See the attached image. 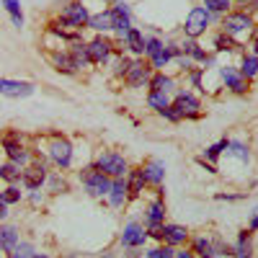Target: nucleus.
I'll return each instance as SVG.
<instances>
[{
  "label": "nucleus",
  "mask_w": 258,
  "mask_h": 258,
  "mask_svg": "<svg viewBox=\"0 0 258 258\" xmlns=\"http://www.w3.org/2000/svg\"><path fill=\"white\" fill-rule=\"evenodd\" d=\"M88 18H91V16H88V11H85V6L80 3V0H73V3L64 6V11L59 13V24L80 31V29L88 26Z\"/></svg>",
  "instance_id": "obj_3"
},
{
  "label": "nucleus",
  "mask_w": 258,
  "mask_h": 258,
  "mask_svg": "<svg viewBox=\"0 0 258 258\" xmlns=\"http://www.w3.org/2000/svg\"><path fill=\"white\" fill-rule=\"evenodd\" d=\"M181 54V47L178 44H165L163 49H160V54H155L153 57V68H165V64L170 62V59H173V57H178Z\"/></svg>",
  "instance_id": "obj_23"
},
{
  "label": "nucleus",
  "mask_w": 258,
  "mask_h": 258,
  "mask_svg": "<svg viewBox=\"0 0 258 258\" xmlns=\"http://www.w3.org/2000/svg\"><path fill=\"white\" fill-rule=\"evenodd\" d=\"M6 217H8V204L0 202V220H6Z\"/></svg>",
  "instance_id": "obj_50"
},
{
  "label": "nucleus",
  "mask_w": 258,
  "mask_h": 258,
  "mask_svg": "<svg viewBox=\"0 0 258 258\" xmlns=\"http://www.w3.org/2000/svg\"><path fill=\"white\" fill-rule=\"evenodd\" d=\"M3 8L8 11L11 21H13V26H24V13H21V0H3Z\"/></svg>",
  "instance_id": "obj_30"
},
{
  "label": "nucleus",
  "mask_w": 258,
  "mask_h": 258,
  "mask_svg": "<svg viewBox=\"0 0 258 258\" xmlns=\"http://www.w3.org/2000/svg\"><path fill=\"white\" fill-rule=\"evenodd\" d=\"M147 238L150 235L145 232V227H140L137 222H129L124 227V232H121V245L124 248H140V245L147 243Z\"/></svg>",
  "instance_id": "obj_11"
},
{
  "label": "nucleus",
  "mask_w": 258,
  "mask_h": 258,
  "mask_svg": "<svg viewBox=\"0 0 258 258\" xmlns=\"http://www.w3.org/2000/svg\"><path fill=\"white\" fill-rule=\"evenodd\" d=\"M209 11L204 8V6H197V8H191L188 11V16H186V26H183V31H186V36L188 39H197V36H202L204 31H207V26H209Z\"/></svg>",
  "instance_id": "obj_4"
},
{
  "label": "nucleus",
  "mask_w": 258,
  "mask_h": 258,
  "mask_svg": "<svg viewBox=\"0 0 258 258\" xmlns=\"http://www.w3.org/2000/svg\"><path fill=\"white\" fill-rule=\"evenodd\" d=\"M217 199L220 202H238V199H243V194H217Z\"/></svg>",
  "instance_id": "obj_47"
},
{
  "label": "nucleus",
  "mask_w": 258,
  "mask_h": 258,
  "mask_svg": "<svg viewBox=\"0 0 258 258\" xmlns=\"http://www.w3.org/2000/svg\"><path fill=\"white\" fill-rule=\"evenodd\" d=\"M147 258H176V250L170 245H165V248H150Z\"/></svg>",
  "instance_id": "obj_42"
},
{
  "label": "nucleus",
  "mask_w": 258,
  "mask_h": 258,
  "mask_svg": "<svg viewBox=\"0 0 258 258\" xmlns=\"http://www.w3.org/2000/svg\"><path fill=\"white\" fill-rule=\"evenodd\" d=\"M150 68L145 62H132L129 64V70H126V75H124V80H126V85H132V88H140V85H145V83H150Z\"/></svg>",
  "instance_id": "obj_13"
},
{
  "label": "nucleus",
  "mask_w": 258,
  "mask_h": 258,
  "mask_svg": "<svg viewBox=\"0 0 258 258\" xmlns=\"http://www.w3.org/2000/svg\"><path fill=\"white\" fill-rule=\"evenodd\" d=\"M129 64H132V59H126V57H121V59L116 62V75H126V70H129Z\"/></svg>",
  "instance_id": "obj_45"
},
{
  "label": "nucleus",
  "mask_w": 258,
  "mask_h": 258,
  "mask_svg": "<svg viewBox=\"0 0 258 258\" xmlns=\"http://www.w3.org/2000/svg\"><path fill=\"white\" fill-rule=\"evenodd\" d=\"M47 181V168L44 163H34L29 168H24V176H21V183H24L29 191H36L41 188V183Z\"/></svg>",
  "instance_id": "obj_9"
},
{
  "label": "nucleus",
  "mask_w": 258,
  "mask_h": 258,
  "mask_svg": "<svg viewBox=\"0 0 258 258\" xmlns=\"http://www.w3.org/2000/svg\"><path fill=\"white\" fill-rule=\"evenodd\" d=\"M8 255H11V258H34V248H31L29 243H21V245H16Z\"/></svg>",
  "instance_id": "obj_41"
},
{
  "label": "nucleus",
  "mask_w": 258,
  "mask_h": 258,
  "mask_svg": "<svg viewBox=\"0 0 258 258\" xmlns=\"http://www.w3.org/2000/svg\"><path fill=\"white\" fill-rule=\"evenodd\" d=\"M202 73H204V68L202 70H191V83H194V88H202ZM204 91V88H202Z\"/></svg>",
  "instance_id": "obj_46"
},
{
  "label": "nucleus",
  "mask_w": 258,
  "mask_h": 258,
  "mask_svg": "<svg viewBox=\"0 0 258 258\" xmlns=\"http://www.w3.org/2000/svg\"><path fill=\"white\" fill-rule=\"evenodd\" d=\"M250 3H253V8H258V0H250Z\"/></svg>",
  "instance_id": "obj_55"
},
{
  "label": "nucleus",
  "mask_w": 258,
  "mask_h": 258,
  "mask_svg": "<svg viewBox=\"0 0 258 258\" xmlns=\"http://www.w3.org/2000/svg\"><path fill=\"white\" fill-rule=\"evenodd\" d=\"M3 147H6V155H8L11 163H16V165H21V168L29 165L31 153H29V150L21 145V142H16L13 137H6V140H3Z\"/></svg>",
  "instance_id": "obj_10"
},
{
  "label": "nucleus",
  "mask_w": 258,
  "mask_h": 258,
  "mask_svg": "<svg viewBox=\"0 0 258 258\" xmlns=\"http://www.w3.org/2000/svg\"><path fill=\"white\" fill-rule=\"evenodd\" d=\"M88 29L93 31H111V11H103L88 18Z\"/></svg>",
  "instance_id": "obj_26"
},
{
  "label": "nucleus",
  "mask_w": 258,
  "mask_h": 258,
  "mask_svg": "<svg viewBox=\"0 0 258 258\" xmlns=\"http://www.w3.org/2000/svg\"><path fill=\"white\" fill-rule=\"evenodd\" d=\"M160 114H163V116H165L168 121H181V114H178V111L173 109V106H168V109H163Z\"/></svg>",
  "instance_id": "obj_43"
},
{
  "label": "nucleus",
  "mask_w": 258,
  "mask_h": 258,
  "mask_svg": "<svg viewBox=\"0 0 258 258\" xmlns=\"http://www.w3.org/2000/svg\"><path fill=\"white\" fill-rule=\"evenodd\" d=\"M126 258H140V255H137V253H129V255H126Z\"/></svg>",
  "instance_id": "obj_54"
},
{
  "label": "nucleus",
  "mask_w": 258,
  "mask_h": 258,
  "mask_svg": "<svg viewBox=\"0 0 258 258\" xmlns=\"http://www.w3.org/2000/svg\"><path fill=\"white\" fill-rule=\"evenodd\" d=\"M147 103H150V109H155L158 114L163 111V109H168V96L165 93H147Z\"/></svg>",
  "instance_id": "obj_36"
},
{
  "label": "nucleus",
  "mask_w": 258,
  "mask_h": 258,
  "mask_svg": "<svg viewBox=\"0 0 258 258\" xmlns=\"http://www.w3.org/2000/svg\"><path fill=\"white\" fill-rule=\"evenodd\" d=\"M222 26H225V34L238 36V34H243V31H250L253 18H250L245 11H240V13H227V18L222 21Z\"/></svg>",
  "instance_id": "obj_8"
},
{
  "label": "nucleus",
  "mask_w": 258,
  "mask_h": 258,
  "mask_svg": "<svg viewBox=\"0 0 258 258\" xmlns=\"http://www.w3.org/2000/svg\"><path fill=\"white\" fill-rule=\"evenodd\" d=\"M145 220H147V227H160L163 225V220H165V204H163V199H155L153 204L147 207Z\"/></svg>",
  "instance_id": "obj_20"
},
{
  "label": "nucleus",
  "mask_w": 258,
  "mask_h": 258,
  "mask_svg": "<svg viewBox=\"0 0 258 258\" xmlns=\"http://www.w3.org/2000/svg\"><path fill=\"white\" fill-rule=\"evenodd\" d=\"M70 54L75 57V62H78V68H88L91 64V59H88V49H85V44L78 39V41H73V49H70Z\"/></svg>",
  "instance_id": "obj_32"
},
{
  "label": "nucleus",
  "mask_w": 258,
  "mask_h": 258,
  "mask_svg": "<svg viewBox=\"0 0 258 258\" xmlns=\"http://www.w3.org/2000/svg\"><path fill=\"white\" fill-rule=\"evenodd\" d=\"M49 158H52V163L57 165V168H70V163H73V145L64 140V137H59V135H54V142L49 145Z\"/></svg>",
  "instance_id": "obj_5"
},
{
  "label": "nucleus",
  "mask_w": 258,
  "mask_h": 258,
  "mask_svg": "<svg viewBox=\"0 0 258 258\" xmlns=\"http://www.w3.org/2000/svg\"><path fill=\"white\" fill-rule=\"evenodd\" d=\"M220 75L225 80V85L232 91V93H245L248 91V80L235 70V68H220Z\"/></svg>",
  "instance_id": "obj_14"
},
{
  "label": "nucleus",
  "mask_w": 258,
  "mask_h": 258,
  "mask_svg": "<svg viewBox=\"0 0 258 258\" xmlns=\"http://www.w3.org/2000/svg\"><path fill=\"white\" fill-rule=\"evenodd\" d=\"M173 91V78H168V75H163V73H158V75H153L150 78V93H170Z\"/></svg>",
  "instance_id": "obj_24"
},
{
  "label": "nucleus",
  "mask_w": 258,
  "mask_h": 258,
  "mask_svg": "<svg viewBox=\"0 0 258 258\" xmlns=\"http://www.w3.org/2000/svg\"><path fill=\"white\" fill-rule=\"evenodd\" d=\"M163 47H165V44H163L160 39H155V36H147V39H145V54H147L150 59H153L155 54H160Z\"/></svg>",
  "instance_id": "obj_37"
},
{
  "label": "nucleus",
  "mask_w": 258,
  "mask_h": 258,
  "mask_svg": "<svg viewBox=\"0 0 258 258\" xmlns=\"http://www.w3.org/2000/svg\"><path fill=\"white\" fill-rule=\"evenodd\" d=\"M49 188H52V191H59V188L68 191V183H64L59 176H52V178H49Z\"/></svg>",
  "instance_id": "obj_44"
},
{
  "label": "nucleus",
  "mask_w": 258,
  "mask_h": 258,
  "mask_svg": "<svg viewBox=\"0 0 258 258\" xmlns=\"http://www.w3.org/2000/svg\"><path fill=\"white\" fill-rule=\"evenodd\" d=\"M80 178H83V186H85V191H88L91 197H109L111 178L106 176V173H101V170L96 168V163L85 168L83 173H80Z\"/></svg>",
  "instance_id": "obj_1"
},
{
  "label": "nucleus",
  "mask_w": 258,
  "mask_h": 258,
  "mask_svg": "<svg viewBox=\"0 0 258 258\" xmlns=\"http://www.w3.org/2000/svg\"><path fill=\"white\" fill-rule=\"evenodd\" d=\"M21 176H24V168H21V165H16V163H11V160L0 165V178L8 181L11 186H13V183H18V181H21Z\"/></svg>",
  "instance_id": "obj_25"
},
{
  "label": "nucleus",
  "mask_w": 258,
  "mask_h": 258,
  "mask_svg": "<svg viewBox=\"0 0 258 258\" xmlns=\"http://www.w3.org/2000/svg\"><path fill=\"white\" fill-rule=\"evenodd\" d=\"M240 75H243L245 80H250V78L258 75V57H255V54H245V57H243V62H240Z\"/></svg>",
  "instance_id": "obj_31"
},
{
  "label": "nucleus",
  "mask_w": 258,
  "mask_h": 258,
  "mask_svg": "<svg viewBox=\"0 0 258 258\" xmlns=\"http://www.w3.org/2000/svg\"><path fill=\"white\" fill-rule=\"evenodd\" d=\"M194 253H199L202 258H212L214 255V245L209 238H194Z\"/></svg>",
  "instance_id": "obj_34"
},
{
  "label": "nucleus",
  "mask_w": 258,
  "mask_h": 258,
  "mask_svg": "<svg viewBox=\"0 0 258 258\" xmlns=\"http://www.w3.org/2000/svg\"><path fill=\"white\" fill-rule=\"evenodd\" d=\"M142 176H145V183L160 186L163 178H165V163L163 160H147L142 165Z\"/></svg>",
  "instance_id": "obj_16"
},
{
  "label": "nucleus",
  "mask_w": 258,
  "mask_h": 258,
  "mask_svg": "<svg viewBox=\"0 0 258 258\" xmlns=\"http://www.w3.org/2000/svg\"><path fill=\"white\" fill-rule=\"evenodd\" d=\"M230 3H243L245 6V3H250V0H230Z\"/></svg>",
  "instance_id": "obj_52"
},
{
  "label": "nucleus",
  "mask_w": 258,
  "mask_h": 258,
  "mask_svg": "<svg viewBox=\"0 0 258 258\" xmlns=\"http://www.w3.org/2000/svg\"><path fill=\"white\" fill-rule=\"evenodd\" d=\"M111 29L119 31V34H126L129 29H132V21H129V8L126 3H116L111 8Z\"/></svg>",
  "instance_id": "obj_15"
},
{
  "label": "nucleus",
  "mask_w": 258,
  "mask_h": 258,
  "mask_svg": "<svg viewBox=\"0 0 258 258\" xmlns=\"http://www.w3.org/2000/svg\"><path fill=\"white\" fill-rule=\"evenodd\" d=\"M227 142H230V140H220V142L209 145V147H207V160H217L225 150H227Z\"/></svg>",
  "instance_id": "obj_39"
},
{
  "label": "nucleus",
  "mask_w": 258,
  "mask_h": 258,
  "mask_svg": "<svg viewBox=\"0 0 258 258\" xmlns=\"http://www.w3.org/2000/svg\"><path fill=\"white\" fill-rule=\"evenodd\" d=\"M181 52H183L186 57H191V59H197V62H204V64H207V59H209V57H207V52H204V49H202L194 39H188V41H186V44L181 47Z\"/></svg>",
  "instance_id": "obj_29"
},
{
  "label": "nucleus",
  "mask_w": 258,
  "mask_h": 258,
  "mask_svg": "<svg viewBox=\"0 0 258 258\" xmlns=\"http://www.w3.org/2000/svg\"><path fill=\"white\" fill-rule=\"evenodd\" d=\"M126 188H129V197H140L145 191V176H142V168L140 170H132L126 176Z\"/></svg>",
  "instance_id": "obj_27"
},
{
  "label": "nucleus",
  "mask_w": 258,
  "mask_h": 258,
  "mask_svg": "<svg viewBox=\"0 0 258 258\" xmlns=\"http://www.w3.org/2000/svg\"><path fill=\"white\" fill-rule=\"evenodd\" d=\"M248 230L253 232V230H258V212L253 214V220H250V225H248Z\"/></svg>",
  "instance_id": "obj_49"
},
{
  "label": "nucleus",
  "mask_w": 258,
  "mask_h": 258,
  "mask_svg": "<svg viewBox=\"0 0 258 258\" xmlns=\"http://www.w3.org/2000/svg\"><path fill=\"white\" fill-rule=\"evenodd\" d=\"M34 258H49V255H44V253H34Z\"/></svg>",
  "instance_id": "obj_53"
},
{
  "label": "nucleus",
  "mask_w": 258,
  "mask_h": 258,
  "mask_svg": "<svg viewBox=\"0 0 258 258\" xmlns=\"http://www.w3.org/2000/svg\"><path fill=\"white\" fill-rule=\"evenodd\" d=\"M52 64H54V70H59V73H64V75H73V73L80 70L78 62H75V57H73L70 52H54V54H52Z\"/></svg>",
  "instance_id": "obj_17"
},
{
  "label": "nucleus",
  "mask_w": 258,
  "mask_h": 258,
  "mask_svg": "<svg viewBox=\"0 0 258 258\" xmlns=\"http://www.w3.org/2000/svg\"><path fill=\"white\" fill-rule=\"evenodd\" d=\"M188 238V230L183 225H163V240L168 245H181Z\"/></svg>",
  "instance_id": "obj_18"
},
{
  "label": "nucleus",
  "mask_w": 258,
  "mask_h": 258,
  "mask_svg": "<svg viewBox=\"0 0 258 258\" xmlns=\"http://www.w3.org/2000/svg\"><path fill=\"white\" fill-rule=\"evenodd\" d=\"M214 47H217V52H232V49H238V41H235L230 34H220L217 39H214Z\"/></svg>",
  "instance_id": "obj_35"
},
{
  "label": "nucleus",
  "mask_w": 258,
  "mask_h": 258,
  "mask_svg": "<svg viewBox=\"0 0 258 258\" xmlns=\"http://www.w3.org/2000/svg\"><path fill=\"white\" fill-rule=\"evenodd\" d=\"M16 245H18V230L11 227V225H3L0 227V250L11 253Z\"/></svg>",
  "instance_id": "obj_22"
},
{
  "label": "nucleus",
  "mask_w": 258,
  "mask_h": 258,
  "mask_svg": "<svg viewBox=\"0 0 258 258\" xmlns=\"http://www.w3.org/2000/svg\"><path fill=\"white\" fill-rule=\"evenodd\" d=\"M109 3H114V0H109Z\"/></svg>",
  "instance_id": "obj_56"
},
{
  "label": "nucleus",
  "mask_w": 258,
  "mask_h": 258,
  "mask_svg": "<svg viewBox=\"0 0 258 258\" xmlns=\"http://www.w3.org/2000/svg\"><path fill=\"white\" fill-rule=\"evenodd\" d=\"M36 85L26 83V80H8V78H0V96H8V98H26L34 93Z\"/></svg>",
  "instance_id": "obj_7"
},
{
  "label": "nucleus",
  "mask_w": 258,
  "mask_h": 258,
  "mask_svg": "<svg viewBox=\"0 0 258 258\" xmlns=\"http://www.w3.org/2000/svg\"><path fill=\"white\" fill-rule=\"evenodd\" d=\"M235 258H253V243H250V230H240L238 235V243L232 248Z\"/></svg>",
  "instance_id": "obj_21"
},
{
  "label": "nucleus",
  "mask_w": 258,
  "mask_h": 258,
  "mask_svg": "<svg viewBox=\"0 0 258 258\" xmlns=\"http://www.w3.org/2000/svg\"><path fill=\"white\" fill-rule=\"evenodd\" d=\"M176 258H194V253H186V250H178Z\"/></svg>",
  "instance_id": "obj_51"
},
{
  "label": "nucleus",
  "mask_w": 258,
  "mask_h": 258,
  "mask_svg": "<svg viewBox=\"0 0 258 258\" xmlns=\"http://www.w3.org/2000/svg\"><path fill=\"white\" fill-rule=\"evenodd\" d=\"M85 49H88V59H91V64H101V62L109 59V54H111V41L98 36V39L88 41V44H85Z\"/></svg>",
  "instance_id": "obj_12"
},
{
  "label": "nucleus",
  "mask_w": 258,
  "mask_h": 258,
  "mask_svg": "<svg viewBox=\"0 0 258 258\" xmlns=\"http://www.w3.org/2000/svg\"><path fill=\"white\" fill-rule=\"evenodd\" d=\"M227 155H235V158H240L243 163H248V160H250V153H248V147H245L243 142H238V140H230V142H227Z\"/></svg>",
  "instance_id": "obj_33"
},
{
  "label": "nucleus",
  "mask_w": 258,
  "mask_h": 258,
  "mask_svg": "<svg viewBox=\"0 0 258 258\" xmlns=\"http://www.w3.org/2000/svg\"><path fill=\"white\" fill-rule=\"evenodd\" d=\"M96 168L101 170V173H106L109 178H124L129 173V165H126V160L119 153H103L96 160Z\"/></svg>",
  "instance_id": "obj_2"
},
{
  "label": "nucleus",
  "mask_w": 258,
  "mask_h": 258,
  "mask_svg": "<svg viewBox=\"0 0 258 258\" xmlns=\"http://www.w3.org/2000/svg\"><path fill=\"white\" fill-rule=\"evenodd\" d=\"M170 106H173V109L181 114V119H183V116H186V119H199V116H202V111H199L202 103H199V98L194 96V93H178Z\"/></svg>",
  "instance_id": "obj_6"
},
{
  "label": "nucleus",
  "mask_w": 258,
  "mask_h": 258,
  "mask_svg": "<svg viewBox=\"0 0 258 258\" xmlns=\"http://www.w3.org/2000/svg\"><path fill=\"white\" fill-rule=\"evenodd\" d=\"M0 202H3V204H16V202H21V191H18L16 186H8L6 191H0Z\"/></svg>",
  "instance_id": "obj_40"
},
{
  "label": "nucleus",
  "mask_w": 258,
  "mask_h": 258,
  "mask_svg": "<svg viewBox=\"0 0 258 258\" xmlns=\"http://www.w3.org/2000/svg\"><path fill=\"white\" fill-rule=\"evenodd\" d=\"M124 41H126V47L132 49L135 54H145V36L137 31V29H129L124 34Z\"/></svg>",
  "instance_id": "obj_28"
},
{
  "label": "nucleus",
  "mask_w": 258,
  "mask_h": 258,
  "mask_svg": "<svg viewBox=\"0 0 258 258\" xmlns=\"http://www.w3.org/2000/svg\"><path fill=\"white\" fill-rule=\"evenodd\" d=\"M129 199V188H126V181L124 178H114L111 181V191H109V202L111 207H124V202Z\"/></svg>",
  "instance_id": "obj_19"
},
{
  "label": "nucleus",
  "mask_w": 258,
  "mask_h": 258,
  "mask_svg": "<svg viewBox=\"0 0 258 258\" xmlns=\"http://www.w3.org/2000/svg\"><path fill=\"white\" fill-rule=\"evenodd\" d=\"M204 6H207L209 13H227L232 3L230 0H204Z\"/></svg>",
  "instance_id": "obj_38"
},
{
  "label": "nucleus",
  "mask_w": 258,
  "mask_h": 258,
  "mask_svg": "<svg viewBox=\"0 0 258 258\" xmlns=\"http://www.w3.org/2000/svg\"><path fill=\"white\" fill-rule=\"evenodd\" d=\"M199 165H202V168H207L209 173H217V168H214L212 163H207V160H199Z\"/></svg>",
  "instance_id": "obj_48"
}]
</instances>
